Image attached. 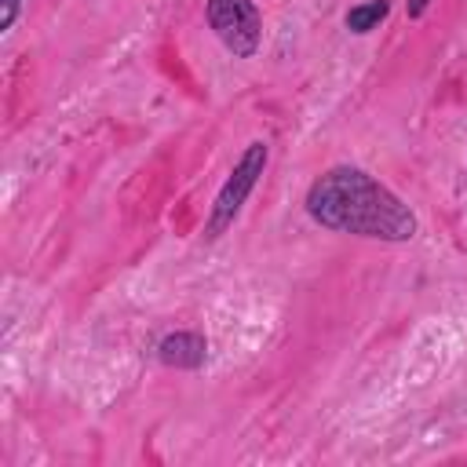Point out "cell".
<instances>
[{"instance_id": "1", "label": "cell", "mask_w": 467, "mask_h": 467, "mask_svg": "<svg viewBox=\"0 0 467 467\" xmlns=\"http://www.w3.org/2000/svg\"><path fill=\"white\" fill-rule=\"evenodd\" d=\"M306 215L336 234L372 237V241H412L416 237V215L412 208L387 190L379 179H372L361 168L339 164L317 175L306 190Z\"/></svg>"}, {"instance_id": "2", "label": "cell", "mask_w": 467, "mask_h": 467, "mask_svg": "<svg viewBox=\"0 0 467 467\" xmlns=\"http://www.w3.org/2000/svg\"><path fill=\"white\" fill-rule=\"evenodd\" d=\"M266 161H270V146L266 142L255 139V142L244 146V153L237 157V164L230 168L226 182L219 186V193L212 201V212H208V223H204V241H215L234 226V219L241 215L248 193L255 190L259 175L266 171Z\"/></svg>"}, {"instance_id": "4", "label": "cell", "mask_w": 467, "mask_h": 467, "mask_svg": "<svg viewBox=\"0 0 467 467\" xmlns=\"http://www.w3.org/2000/svg\"><path fill=\"white\" fill-rule=\"evenodd\" d=\"M157 354L171 368H201L204 365V354H208V343L197 332H175V336H164L161 339Z\"/></svg>"}, {"instance_id": "7", "label": "cell", "mask_w": 467, "mask_h": 467, "mask_svg": "<svg viewBox=\"0 0 467 467\" xmlns=\"http://www.w3.org/2000/svg\"><path fill=\"white\" fill-rule=\"evenodd\" d=\"M427 4H431V0H409V18H420V15L427 11Z\"/></svg>"}, {"instance_id": "3", "label": "cell", "mask_w": 467, "mask_h": 467, "mask_svg": "<svg viewBox=\"0 0 467 467\" xmlns=\"http://www.w3.org/2000/svg\"><path fill=\"white\" fill-rule=\"evenodd\" d=\"M208 26L234 58H252L263 40V18L252 0H208Z\"/></svg>"}, {"instance_id": "6", "label": "cell", "mask_w": 467, "mask_h": 467, "mask_svg": "<svg viewBox=\"0 0 467 467\" xmlns=\"http://www.w3.org/2000/svg\"><path fill=\"white\" fill-rule=\"evenodd\" d=\"M4 4V18H0V29L7 33L11 26H15V18H18V0H0Z\"/></svg>"}, {"instance_id": "5", "label": "cell", "mask_w": 467, "mask_h": 467, "mask_svg": "<svg viewBox=\"0 0 467 467\" xmlns=\"http://www.w3.org/2000/svg\"><path fill=\"white\" fill-rule=\"evenodd\" d=\"M387 15H390V0H365V4H354L343 15V26L361 36V33H372Z\"/></svg>"}]
</instances>
